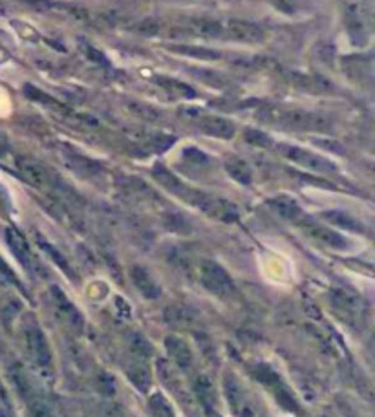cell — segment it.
I'll return each mask as SVG.
<instances>
[{"mask_svg":"<svg viewBox=\"0 0 375 417\" xmlns=\"http://www.w3.org/2000/svg\"><path fill=\"white\" fill-rule=\"evenodd\" d=\"M224 39L246 42V44H258V42L266 41V32L262 26L249 23V20L229 18V20H224Z\"/></svg>","mask_w":375,"mask_h":417,"instance_id":"obj_7","label":"cell"},{"mask_svg":"<svg viewBox=\"0 0 375 417\" xmlns=\"http://www.w3.org/2000/svg\"><path fill=\"white\" fill-rule=\"evenodd\" d=\"M290 81L293 83L295 88L299 90L308 92V94H330L333 92V86L328 79H324L319 73H300V72H291Z\"/></svg>","mask_w":375,"mask_h":417,"instance_id":"obj_12","label":"cell"},{"mask_svg":"<svg viewBox=\"0 0 375 417\" xmlns=\"http://www.w3.org/2000/svg\"><path fill=\"white\" fill-rule=\"evenodd\" d=\"M244 139H246L247 143L253 145V147H260V148H269L273 147V139L269 138L266 132L256 131V128H246L244 132Z\"/></svg>","mask_w":375,"mask_h":417,"instance_id":"obj_32","label":"cell"},{"mask_svg":"<svg viewBox=\"0 0 375 417\" xmlns=\"http://www.w3.org/2000/svg\"><path fill=\"white\" fill-rule=\"evenodd\" d=\"M130 278H132L134 286L138 287L139 293L143 296H147V298H157V296H160V286H157L156 280H154L143 267L134 265V267L130 270Z\"/></svg>","mask_w":375,"mask_h":417,"instance_id":"obj_21","label":"cell"},{"mask_svg":"<svg viewBox=\"0 0 375 417\" xmlns=\"http://www.w3.org/2000/svg\"><path fill=\"white\" fill-rule=\"evenodd\" d=\"M196 392L198 397H200L201 403L206 404V406H210V404L215 403V388H213V385H210L207 377H198Z\"/></svg>","mask_w":375,"mask_h":417,"instance_id":"obj_34","label":"cell"},{"mask_svg":"<svg viewBox=\"0 0 375 417\" xmlns=\"http://www.w3.org/2000/svg\"><path fill=\"white\" fill-rule=\"evenodd\" d=\"M189 73H191L194 79H198L201 85L209 86V88H215V90H229L232 86L229 77H225L224 73L216 72V70H209V68H189Z\"/></svg>","mask_w":375,"mask_h":417,"instance_id":"obj_19","label":"cell"},{"mask_svg":"<svg viewBox=\"0 0 375 417\" xmlns=\"http://www.w3.org/2000/svg\"><path fill=\"white\" fill-rule=\"evenodd\" d=\"M322 218L326 222H330L331 225H335V227H340V229H346L350 233H362L364 227H362L361 222L357 218H353L352 214L343 211H326L322 212Z\"/></svg>","mask_w":375,"mask_h":417,"instance_id":"obj_26","label":"cell"},{"mask_svg":"<svg viewBox=\"0 0 375 417\" xmlns=\"http://www.w3.org/2000/svg\"><path fill=\"white\" fill-rule=\"evenodd\" d=\"M165 348L169 351L170 361L181 370H189L194 363V357H192V351L189 348L187 342L184 339H179L176 335H170L165 339Z\"/></svg>","mask_w":375,"mask_h":417,"instance_id":"obj_14","label":"cell"},{"mask_svg":"<svg viewBox=\"0 0 375 417\" xmlns=\"http://www.w3.org/2000/svg\"><path fill=\"white\" fill-rule=\"evenodd\" d=\"M48 302L49 306H52V310H54L55 317H57L64 326L73 330V332H81V330H83V326H85L83 315L79 313V310L70 302V298H68L59 287H52V289H49Z\"/></svg>","mask_w":375,"mask_h":417,"instance_id":"obj_6","label":"cell"},{"mask_svg":"<svg viewBox=\"0 0 375 417\" xmlns=\"http://www.w3.org/2000/svg\"><path fill=\"white\" fill-rule=\"evenodd\" d=\"M184 157L187 162L196 163V165H201V163H207V156L203 152H200L198 148H187L184 152Z\"/></svg>","mask_w":375,"mask_h":417,"instance_id":"obj_39","label":"cell"},{"mask_svg":"<svg viewBox=\"0 0 375 417\" xmlns=\"http://www.w3.org/2000/svg\"><path fill=\"white\" fill-rule=\"evenodd\" d=\"M85 52H86V55H88L90 61H94V63H97V64H103V66H107V64H108V61L105 59V55L101 54L99 49H95V48H92V46L85 44Z\"/></svg>","mask_w":375,"mask_h":417,"instance_id":"obj_40","label":"cell"},{"mask_svg":"<svg viewBox=\"0 0 375 417\" xmlns=\"http://www.w3.org/2000/svg\"><path fill=\"white\" fill-rule=\"evenodd\" d=\"M152 176H154L157 183L163 185V187H165L167 191H170V193L176 194V196H179L181 200H184V196L187 194L189 187L184 183V181L178 180V178H176V174H172V172H170L169 169H165V167H161V165L154 167Z\"/></svg>","mask_w":375,"mask_h":417,"instance_id":"obj_23","label":"cell"},{"mask_svg":"<svg viewBox=\"0 0 375 417\" xmlns=\"http://www.w3.org/2000/svg\"><path fill=\"white\" fill-rule=\"evenodd\" d=\"M167 322L181 330H194L200 324V317L187 306H169L165 310Z\"/></svg>","mask_w":375,"mask_h":417,"instance_id":"obj_16","label":"cell"},{"mask_svg":"<svg viewBox=\"0 0 375 417\" xmlns=\"http://www.w3.org/2000/svg\"><path fill=\"white\" fill-rule=\"evenodd\" d=\"M344 23H346V30H348V35L353 41V44H364L367 42V24H364V18H362L359 4H353V2L346 4V9H344Z\"/></svg>","mask_w":375,"mask_h":417,"instance_id":"obj_10","label":"cell"},{"mask_svg":"<svg viewBox=\"0 0 375 417\" xmlns=\"http://www.w3.org/2000/svg\"><path fill=\"white\" fill-rule=\"evenodd\" d=\"M6 242L11 247L13 255L17 256L18 260L23 262L26 267H32V251H30V246H28L26 238L18 233L13 227H8L6 229Z\"/></svg>","mask_w":375,"mask_h":417,"instance_id":"obj_20","label":"cell"},{"mask_svg":"<svg viewBox=\"0 0 375 417\" xmlns=\"http://www.w3.org/2000/svg\"><path fill=\"white\" fill-rule=\"evenodd\" d=\"M299 225L300 229H302V233L306 234L309 240L319 243V246H324L328 247V249H333V251H346L350 247L348 240L340 233H337L335 229H331V227L321 225L317 224V222L306 220V218H302V220L299 222Z\"/></svg>","mask_w":375,"mask_h":417,"instance_id":"obj_5","label":"cell"},{"mask_svg":"<svg viewBox=\"0 0 375 417\" xmlns=\"http://www.w3.org/2000/svg\"><path fill=\"white\" fill-rule=\"evenodd\" d=\"M37 240H39V243L42 246V249H44V251L48 253V255L52 256V258H54L55 262H57V265H61V267H63L64 273L72 274V277H73V271H72V267H70V264L66 262V258H64V256L61 255V253H59L54 246H49V243L46 242V240L42 236H37Z\"/></svg>","mask_w":375,"mask_h":417,"instance_id":"obj_36","label":"cell"},{"mask_svg":"<svg viewBox=\"0 0 375 417\" xmlns=\"http://www.w3.org/2000/svg\"><path fill=\"white\" fill-rule=\"evenodd\" d=\"M277 148H278V152L286 157V159H290V162L295 163V165L308 169V171L319 172V174H331V172L337 171V167L333 165L330 159L319 156V154L315 152H309V150H306V148H300V147H295V145H286V143L277 145Z\"/></svg>","mask_w":375,"mask_h":417,"instance_id":"obj_4","label":"cell"},{"mask_svg":"<svg viewBox=\"0 0 375 417\" xmlns=\"http://www.w3.org/2000/svg\"><path fill=\"white\" fill-rule=\"evenodd\" d=\"M258 117L260 121L291 132H330L333 128L330 117L300 108H278L260 103Z\"/></svg>","mask_w":375,"mask_h":417,"instance_id":"obj_1","label":"cell"},{"mask_svg":"<svg viewBox=\"0 0 375 417\" xmlns=\"http://www.w3.org/2000/svg\"><path fill=\"white\" fill-rule=\"evenodd\" d=\"M344 73L355 83H364L367 77L370 75V63L368 59L357 57V55H350V57L343 59Z\"/></svg>","mask_w":375,"mask_h":417,"instance_id":"obj_24","label":"cell"},{"mask_svg":"<svg viewBox=\"0 0 375 417\" xmlns=\"http://www.w3.org/2000/svg\"><path fill=\"white\" fill-rule=\"evenodd\" d=\"M231 64L246 72H258V70H268L275 66V61L263 55H237L231 59Z\"/></svg>","mask_w":375,"mask_h":417,"instance_id":"obj_25","label":"cell"},{"mask_svg":"<svg viewBox=\"0 0 375 417\" xmlns=\"http://www.w3.org/2000/svg\"><path fill=\"white\" fill-rule=\"evenodd\" d=\"M59 116L63 117L68 125L76 126V128H83V131H95V128H99L97 119L88 116V114H77L72 112V110H59Z\"/></svg>","mask_w":375,"mask_h":417,"instance_id":"obj_29","label":"cell"},{"mask_svg":"<svg viewBox=\"0 0 375 417\" xmlns=\"http://www.w3.org/2000/svg\"><path fill=\"white\" fill-rule=\"evenodd\" d=\"M23 92H24V95H26V97L30 99V101H33V103H40V104H46V107L57 108V103H55V99H52L48 94H44V92H42V90H39L37 86L24 85Z\"/></svg>","mask_w":375,"mask_h":417,"instance_id":"obj_33","label":"cell"},{"mask_svg":"<svg viewBox=\"0 0 375 417\" xmlns=\"http://www.w3.org/2000/svg\"><path fill=\"white\" fill-rule=\"evenodd\" d=\"M203 110H200V108H194V107H185V108H179V116L184 117L185 121L189 123H194L196 125L198 119H200L201 116H203Z\"/></svg>","mask_w":375,"mask_h":417,"instance_id":"obj_38","label":"cell"},{"mask_svg":"<svg viewBox=\"0 0 375 417\" xmlns=\"http://www.w3.org/2000/svg\"><path fill=\"white\" fill-rule=\"evenodd\" d=\"M64 163L70 171H73L76 174L85 176V178H90V176H95L101 172V165L94 159H90V157L83 156L79 152H73V150H66L63 154Z\"/></svg>","mask_w":375,"mask_h":417,"instance_id":"obj_17","label":"cell"},{"mask_svg":"<svg viewBox=\"0 0 375 417\" xmlns=\"http://www.w3.org/2000/svg\"><path fill=\"white\" fill-rule=\"evenodd\" d=\"M26 346L30 355L39 366H49L52 364V350L46 341L44 333L39 327H30L26 332Z\"/></svg>","mask_w":375,"mask_h":417,"instance_id":"obj_9","label":"cell"},{"mask_svg":"<svg viewBox=\"0 0 375 417\" xmlns=\"http://www.w3.org/2000/svg\"><path fill=\"white\" fill-rule=\"evenodd\" d=\"M187 202L191 205L198 207L200 211H203L210 218H216V220L225 222V224H232L238 218V209L234 207V203L227 202L224 198L210 196V194L200 193V191H192Z\"/></svg>","mask_w":375,"mask_h":417,"instance_id":"obj_3","label":"cell"},{"mask_svg":"<svg viewBox=\"0 0 375 417\" xmlns=\"http://www.w3.org/2000/svg\"><path fill=\"white\" fill-rule=\"evenodd\" d=\"M269 207L273 211L277 212L280 218L287 222H297L299 224L304 218L302 207L297 203V200H293L291 196H275L269 200Z\"/></svg>","mask_w":375,"mask_h":417,"instance_id":"obj_18","label":"cell"},{"mask_svg":"<svg viewBox=\"0 0 375 417\" xmlns=\"http://www.w3.org/2000/svg\"><path fill=\"white\" fill-rule=\"evenodd\" d=\"M187 32L201 39H224V20L215 18H192Z\"/></svg>","mask_w":375,"mask_h":417,"instance_id":"obj_15","label":"cell"},{"mask_svg":"<svg viewBox=\"0 0 375 417\" xmlns=\"http://www.w3.org/2000/svg\"><path fill=\"white\" fill-rule=\"evenodd\" d=\"M196 274L201 286L216 295L229 296L237 291V286L232 282L231 274L220 264L213 260H200L196 265Z\"/></svg>","mask_w":375,"mask_h":417,"instance_id":"obj_2","label":"cell"},{"mask_svg":"<svg viewBox=\"0 0 375 417\" xmlns=\"http://www.w3.org/2000/svg\"><path fill=\"white\" fill-rule=\"evenodd\" d=\"M196 126L203 132V134L213 135V138H220V139H231L232 135H234V132H237L234 123L232 121H229V119H225V117L207 116V114H203V116L198 119Z\"/></svg>","mask_w":375,"mask_h":417,"instance_id":"obj_13","label":"cell"},{"mask_svg":"<svg viewBox=\"0 0 375 417\" xmlns=\"http://www.w3.org/2000/svg\"><path fill=\"white\" fill-rule=\"evenodd\" d=\"M225 171L232 180L238 181L240 185H251V181H253V172H251L249 165L237 156L225 159Z\"/></svg>","mask_w":375,"mask_h":417,"instance_id":"obj_28","label":"cell"},{"mask_svg":"<svg viewBox=\"0 0 375 417\" xmlns=\"http://www.w3.org/2000/svg\"><path fill=\"white\" fill-rule=\"evenodd\" d=\"M15 169L33 187L46 188L48 185H52V174L37 159H32V157L28 156H17L15 157Z\"/></svg>","mask_w":375,"mask_h":417,"instance_id":"obj_8","label":"cell"},{"mask_svg":"<svg viewBox=\"0 0 375 417\" xmlns=\"http://www.w3.org/2000/svg\"><path fill=\"white\" fill-rule=\"evenodd\" d=\"M126 110L134 117H138V119H143V121L148 123L160 121L161 119L160 110H156V108L150 107V104L143 103V101H129V103H126Z\"/></svg>","mask_w":375,"mask_h":417,"instance_id":"obj_30","label":"cell"},{"mask_svg":"<svg viewBox=\"0 0 375 417\" xmlns=\"http://www.w3.org/2000/svg\"><path fill=\"white\" fill-rule=\"evenodd\" d=\"M269 2L284 15H293L300 6V0H269Z\"/></svg>","mask_w":375,"mask_h":417,"instance_id":"obj_37","label":"cell"},{"mask_svg":"<svg viewBox=\"0 0 375 417\" xmlns=\"http://www.w3.org/2000/svg\"><path fill=\"white\" fill-rule=\"evenodd\" d=\"M0 271H2L4 274H8V277H13V273H11V270H9V265L6 264L2 256H0Z\"/></svg>","mask_w":375,"mask_h":417,"instance_id":"obj_42","label":"cell"},{"mask_svg":"<svg viewBox=\"0 0 375 417\" xmlns=\"http://www.w3.org/2000/svg\"><path fill=\"white\" fill-rule=\"evenodd\" d=\"M331 304L344 319L355 320L362 315L361 298L357 295H353L352 291H346V289H337V291L331 293Z\"/></svg>","mask_w":375,"mask_h":417,"instance_id":"obj_11","label":"cell"},{"mask_svg":"<svg viewBox=\"0 0 375 417\" xmlns=\"http://www.w3.org/2000/svg\"><path fill=\"white\" fill-rule=\"evenodd\" d=\"M148 409H150L154 417H176L174 410H172V406L169 404V401L160 394H156L152 397L150 403H148Z\"/></svg>","mask_w":375,"mask_h":417,"instance_id":"obj_31","label":"cell"},{"mask_svg":"<svg viewBox=\"0 0 375 417\" xmlns=\"http://www.w3.org/2000/svg\"><path fill=\"white\" fill-rule=\"evenodd\" d=\"M169 49L178 55H184V57L198 59V61H220V59H222V52H220V49L206 48V46L170 44Z\"/></svg>","mask_w":375,"mask_h":417,"instance_id":"obj_22","label":"cell"},{"mask_svg":"<svg viewBox=\"0 0 375 417\" xmlns=\"http://www.w3.org/2000/svg\"><path fill=\"white\" fill-rule=\"evenodd\" d=\"M9 150V141L8 138H6L2 132H0V156H4V154H8Z\"/></svg>","mask_w":375,"mask_h":417,"instance_id":"obj_41","label":"cell"},{"mask_svg":"<svg viewBox=\"0 0 375 417\" xmlns=\"http://www.w3.org/2000/svg\"><path fill=\"white\" fill-rule=\"evenodd\" d=\"M154 83H156L160 88H163L165 92H169L170 95H174V97H185V99L196 97V92L192 90L191 86L178 81V79H174V77L156 75L154 77Z\"/></svg>","mask_w":375,"mask_h":417,"instance_id":"obj_27","label":"cell"},{"mask_svg":"<svg viewBox=\"0 0 375 417\" xmlns=\"http://www.w3.org/2000/svg\"><path fill=\"white\" fill-rule=\"evenodd\" d=\"M132 32L143 37H154L161 33V23L157 18H145V20H141V23H138L132 28Z\"/></svg>","mask_w":375,"mask_h":417,"instance_id":"obj_35","label":"cell"}]
</instances>
